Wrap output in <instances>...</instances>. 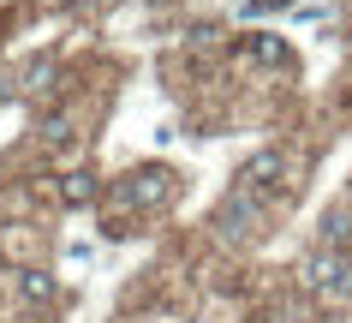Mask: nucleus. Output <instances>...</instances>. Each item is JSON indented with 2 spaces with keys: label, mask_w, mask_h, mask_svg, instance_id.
<instances>
[{
  "label": "nucleus",
  "mask_w": 352,
  "mask_h": 323,
  "mask_svg": "<svg viewBox=\"0 0 352 323\" xmlns=\"http://www.w3.org/2000/svg\"><path fill=\"white\" fill-rule=\"evenodd\" d=\"M60 198H66V204H90V198H96V180H90V174H66V186H60Z\"/></svg>",
  "instance_id": "nucleus-8"
},
{
  "label": "nucleus",
  "mask_w": 352,
  "mask_h": 323,
  "mask_svg": "<svg viewBox=\"0 0 352 323\" xmlns=\"http://www.w3.org/2000/svg\"><path fill=\"white\" fill-rule=\"evenodd\" d=\"M346 240H352V216H346V209L322 216V246H329V251H346Z\"/></svg>",
  "instance_id": "nucleus-5"
},
{
  "label": "nucleus",
  "mask_w": 352,
  "mask_h": 323,
  "mask_svg": "<svg viewBox=\"0 0 352 323\" xmlns=\"http://www.w3.org/2000/svg\"><path fill=\"white\" fill-rule=\"evenodd\" d=\"M66 6H90V0H66Z\"/></svg>",
  "instance_id": "nucleus-13"
},
{
  "label": "nucleus",
  "mask_w": 352,
  "mask_h": 323,
  "mask_svg": "<svg viewBox=\"0 0 352 323\" xmlns=\"http://www.w3.org/2000/svg\"><path fill=\"white\" fill-rule=\"evenodd\" d=\"M305 282H311L316 300H346L352 293V251H316L311 264H305Z\"/></svg>",
  "instance_id": "nucleus-1"
},
{
  "label": "nucleus",
  "mask_w": 352,
  "mask_h": 323,
  "mask_svg": "<svg viewBox=\"0 0 352 323\" xmlns=\"http://www.w3.org/2000/svg\"><path fill=\"white\" fill-rule=\"evenodd\" d=\"M173 198V174L167 168H138L120 186V204H138V209H149V204H167Z\"/></svg>",
  "instance_id": "nucleus-2"
},
{
  "label": "nucleus",
  "mask_w": 352,
  "mask_h": 323,
  "mask_svg": "<svg viewBox=\"0 0 352 323\" xmlns=\"http://www.w3.org/2000/svg\"><path fill=\"white\" fill-rule=\"evenodd\" d=\"M12 90H19V84H12V78L0 72V102H6V96H12Z\"/></svg>",
  "instance_id": "nucleus-11"
},
{
  "label": "nucleus",
  "mask_w": 352,
  "mask_h": 323,
  "mask_svg": "<svg viewBox=\"0 0 352 323\" xmlns=\"http://www.w3.org/2000/svg\"><path fill=\"white\" fill-rule=\"evenodd\" d=\"M280 180H287V162H280V150H257V156L239 168V191H275Z\"/></svg>",
  "instance_id": "nucleus-3"
},
{
  "label": "nucleus",
  "mask_w": 352,
  "mask_h": 323,
  "mask_svg": "<svg viewBox=\"0 0 352 323\" xmlns=\"http://www.w3.org/2000/svg\"><path fill=\"white\" fill-rule=\"evenodd\" d=\"M42 138H48V144L60 150V144L72 138V126H66V114H48V120H42Z\"/></svg>",
  "instance_id": "nucleus-10"
},
{
  "label": "nucleus",
  "mask_w": 352,
  "mask_h": 323,
  "mask_svg": "<svg viewBox=\"0 0 352 323\" xmlns=\"http://www.w3.org/2000/svg\"><path fill=\"white\" fill-rule=\"evenodd\" d=\"M251 60H263V66H280V60H287L280 37H257V42H251Z\"/></svg>",
  "instance_id": "nucleus-9"
},
{
  "label": "nucleus",
  "mask_w": 352,
  "mask_h": 323,
  "mask_svg": "<svg viewBox=\"0 0 352 323\" xmlns=\"http://www.w3.org/2000/svg\"><path fill=\"white\" fill-rule=\"evenodd\" d=\"M245 6H251V12H257V6H287V0H245Z\"/></svg>",
  "instance_id": "nucleus-12"
},
{
  "label": "nucleus",
  "mask_w": 352,
  "mask_h": 323,
  "mask_svg": "<svg viewBox=\"0 0 352 323\" xmlns=\"http://www.w3.org/2000/svg\"><path fill=\"white\" fill-rule=\"evenodd\" d=\"M19 293H24L30 305L48 300V293H54V275H42V269H19Z\"/></svg>",
  "instance_id": "nucleus-7"
},
{
  "label": "nucleus",
  "mask_w": 352,
  "mask_h": 323,
  "mask_svg": "<svg viewBox=\"0 0 352 323\" xmlns=\"http://www.w3.org/2000/svg\"><path fill=\"white\" fill-rule=\"evenodd\" d=\"M48 84H54V60H30V66H24V78H19V90H24V96L48 90Z\"/></svg>",
  "instance_id": "nucleus-6"
},
{
  "label": "nucleus",
  "mask_w": 352,
  "mask_h": 323,
  "mask_svg": "<svg viewBox=\"0 0 352 323\" xmlns=\"http://www.w3.org/2000/svg\"><path fill=\"white\" fill-rule=\"evenodd\" d=\"M215 228H221V240H251V233H257V198L239 191V198L215 216Z\"/></svg>",
  "instance_id": "nucleus-4"
}]
</instances>
